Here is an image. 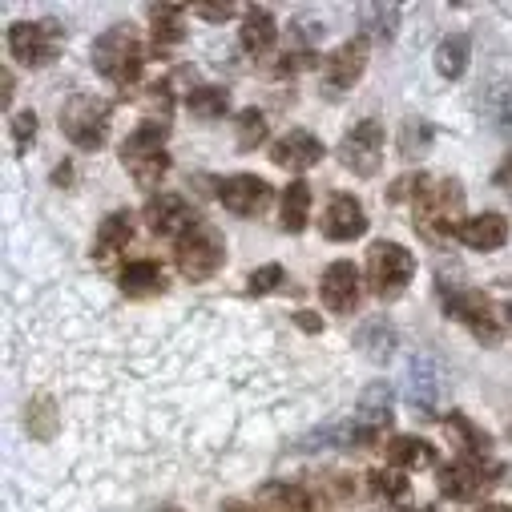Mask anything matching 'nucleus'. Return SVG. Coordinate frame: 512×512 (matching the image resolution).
Masks as SVG:
<instances>
[{
  "label": "nucleus",
  "mask_w": 512,
  "mask_h": 512,
  "mask_svg": "<svg viewBox=\"0 0 512 512\" xmlns=\"http://www.w3.org/2000/svg\"><path fill=\"white\" fill-rule=\"evenodd\" d=\"M283 218V230L287 234H303L307 230V218H311V186L303 182V178H295L287 190H283V210H279Z\"/></svg>",
  "instance_id": "nucleus-28"
},
{
  "label": "nucleus",
  "mask_w": 512,
  "mask_h": 512,
  "mask_svg": "<svg viewBox=\"0 0 512 512\" xmlns=\"http://www.w3.org/2000/svg\"><path fill=\"white\" fill-rule=\"evenodd\" d=\"M468 57H472V41L464 33H452L436 45V73L444 81H460L468 73Z\"/></svg>",
  "instance_id": "nucleus-27"
},
{
  "label": "nucleus",
  "mask_w": 512,
  "mask_h": 512,
  "mask_svg": "<svg viewBox=\"0 0 512 512\" xmlns=\"http://www.w3.org/2000/svg\"><path fill=\"white\" fill-rule=\"evenodd\" d=\"M476 512H512V508H508V504H480Z\"/></svg>",
  "instance_id": "nucleus-45"
},
{
  "label": "nucleus",
  "mask_w": 512,
  "mask_h": 512,
  "mask_svg": "<svg viewBox=\"0 0 512 512\" xmlns=\"http://www.w3.org/2000/svg\"><path fill=\"white\" fill-rule=\"evenodd\" d=\"M444 315L456 319L460 327H468L472 339H480L488 347L500 343V319H496V307H492V299L484 291H476V287H452V291H444Z\"/></svg>",
  "instance_id": "nucleus-9"
},
{
  "label": "nucleus",
  "mask_w": 512,
  "mask_h": 512,
  "mask_svg": "<svg viewBox=\"0 0 512 512\" xmlns=\"http://www.w3.org/2000/svg\"><path fill=\"white\" fill-rule=\"evenodd\" d=\"M146 222H150L154 234L178 242V238L198 222V214L190 210V202H186L182 194H158V198H150V206H146Z\"/></svg>",
  "instance_id": "nucleus-15"
},
{
  "label": "nucleus",
  "mask_w": 512,
  "mask_h": 512,
  "mask_svg": "<svg viewBox=\"0 0 512 512\" xmlns=\"http://www.w3.org/2000/svg\"><path fill=\"white\" fill-rule=\"evenodd\" d=\"M504 315H508V323H512V303H508V307H504Z\"/></svg>",
  "instance_id": "nucleus-46"
},
{
  "label": "nucleus",
  "mask_w": 512,
  "mask_h": 512,
  "mask_svg": "<svg viewBox=\"0 0 512 512\" xmlns=\"http://www.w3.org/2000/svg\"><path fill=\"white\" fill-rule=\"evenodd\" d=\"M69 178H73V166H61V170H57V174H53V182H57V186H65V182H69Z\"/></svg>",
  "instance_id": "nucleus-44"
},
{
  "label": "nucleus",
  "mask_w": 512,
  "mask_h": 512,
  "mask_svg": "<svg viewBox=\"0 0 512 512\" xmlns=\"http://www.w3.org/2000/svg\"><path fill=\"white\" fill-rule=\"evenodd\" d=\"M162 512H182V508H162Z\"/></svg>",
  "instance_id": "nucleus-47"
},
{
  "label": "nucleus",
  "mask_w": 512,
  "mask_h": 512,
  "mask_svg": "<svg viewBox=\"0 0 512 512\" xmlns=\"http://www.w3.org/2000/svg\"><path fill=\"white\" fill-rule=\"evenodd\" d=\"M109 117L113 105L97 93H73L61 105V134L77 146V150H101L109 138Z\"/></svg>",
  "instance_id": "nucleus-6"
},
{
  "label": "nucleus",
  "mask_w": 512,
  "mask_h": 512,
  "mask_svg": "<svg viewBox=\"0 0 512 512\" xmlns=\"http://www.w3.org/2000/svg\"><path fill=\"white\" fill-rule=\"evenodd\" d=\"M166 138H170L166 117H150V121H142L138 130L121 142V166L130 170L134 182L146 186V190H154V186L166 178V170H170Z\"/></svg>",
  "instance_id": "nucleus-3"
},
{
  "label": "nucleus",
  "mask_w": 512,
  "mask_h": 512,
  "mask_svg": "<svg viewBox=\"0 0 512 512\" xmlns=\"http://www.w3.org/2000/svg\"><path fill=\"white\" fill-rule=\"evenodd\" d=\"M392 404H396V392H392V383H388V379H375V383H367V388H363L355 424L367 432V440H371V444L379 440V432H383V428L392 424Z\"/></svg>",
  "instance_id": "nucleus-17"
},
{
  "label": "nucleus",
  "mask_w": 512,
  "mask_h": 512,
  "mask_svg": "<svg viewBox=\"0 0 512 512\" xmlns=\"http://www.w3.org/2000/svg\"><path fill=\"white\" fill-rule=\"evenodd\" d=\"M355 347H363L367 359L383 363V359H392L396 351V327L388 319H367L359 331H355Z\"/></svg>",
  "instance_id": "nucleus-26"
},
{
  "label": "nucleus",
  "mask_w": 512,
  "mask_h": 512,
  "mask_svg": "<svg viewBox=\"0 0 512 512\" xmlns=\"http://www.w3.org/2000/svg\"><path fill=\"white\" fill-rule=\"evenodd\" d=\"M400 5H359L355 9V21L363 29V37H375V41H396L400 33Z\"/></svg>",
  "instance_id": "nucleus-25"
},
{
  "label": "nucleus",
  "mask_w": 512,
  "mask_h": 512,
  "mask_svg": "<svg viewBox=\"0 0 512 512\" xmlns=\"http://www.w3.org/2000/svg\"><path fill=\"white\" fill-rule=\"evenodd\" d=\"M259 504H263V512H319L315 496L303 484H287V480L267 484L259 492Z\"/></svg>",
  "instance_id": "nucleus-23"
},
{
  "label": "nucleus",
  "mask_w": 512,
  "mask_h": 512,
  "mask_svg": "<svg viewBox=\"0 0 512 512\" xmlns=\"http://www.w3.org/2000/svg\"><path fill=\"white\" fill-rule=\"evenodd\" d=\"M218 202L238 218H254L271 206V186L259 174H230L218 186Z\"/></svg>",
  "instance_id": "nucleus-13"
},
{
  "label": "nucleus",
  "mask_w": 512,
  "mask_h": 512,
  "mask_svg": "<svg viewBox=\"0 0 512 512\" xmlns=\"http://www.w3.org/2000/svg\"><path fill=\"white\" fill-rule=\"evenodd\" d=\"M371 492L375 496H383V500H404L408 496V476H400L396 468H388V472H371Z\"/></svg>",
  "instance_id": "nucleus-37"
},
{
  "label": "nucleus",
  "mask_w": 512,
  "mask_h": 512,
  "mask_svg": "<svg viewBox=\"0 0 512 512\" xmlns=\"http://www.w3.org/2000/svg\"><path fill=\"white\" fill-rule=\"evenodd\" d=\"M25 428H29L33 440L49 444V440L57 436V428H61V412H57V404H53L49 396L29 400V408H25Z\"/></svg>",
  "instance_id": "nucleus-31"
},
{
  "label": "nucleus",
  "mask_w": 512,
  "mask_h": 512,
  "mask_svg": "<svg viewBox=\"0 0 512 512\" xmlns=\"http://www.w3.org/2000/svg\"><path fill=\"white\" fill-rule=\"evenodd\" d=\"M174 263H178V275L190 279V283H206L222 271L226 263V238L214 222L198 218L178 242H174Z\"/></svg>",
  "instance_id": "nucleus-4"
},
{
  "label": "nucleus",
  "mask_w": 512,
  "mask_h": 512,
  "mask_svg": "<svg viewBox=\"0 0 512 512\" xmlns=\"http://www.w3.org/2000/svg\"><path fill=\"white\" fill-rule=\"evenodd\" d=\"M460 210H464V190L456 178H420L416 194H412V214H416V230L428 242H448L460 230Z\"/></svg>",
  "instance_id": "nucleus-1"
},
{
  "label": "nucleus",
  "mask_w": 512,
  "mask_h": 512,
  "mask_svg": "<svg viewBox=\"0 0 512 512\" xmlns=\"http://www.w3.org/2000/svg\"><path fill=\"white\" fill-rule=\"evenodd\" d=\"M508 436H512V420H508Z\"/></svg>",
  "instance_id": "nucleus-48"
},
{
  "label": "nucleus",
  "mask_w": 512,
  "mask_h": 512,
  "mask_svg": "<svg viewBox=\"0 0 512 512\" xmlns=\"http://www.w3.org/2000/svg\"><path fill=\"white\" fill-rule=\"evenodd\" d=\"M432 150V125L424 117H408L400 130V154L404 158H424Z\"/></svg>",
  "instance_id": "nucleus-34"
},
{
  "label": "nucleus",
  "mask_w": 512,
  "mask_h": 512,
  "mask_svg": "<svg viewBox=\"0 0 512 512\" xmlns=\"http://www.w3.org/2000/svg\"><path fill=\"white\" fill-rule=\"evenodd\" d=\"M319 299L331 315H351L363 299V283H359V267L347 263V259H335L323 279H319Z\"/></svg>",
  "instance_id": "nucleus-12"
},
{
  "label": "nucleus",
  "mask_w": 512,
  "mask_h": 512,
  "mask_svg": "<svg viewBox=\"0 0 512 512\" xmlns=\"http://www.w3.org/2000/svg\"><path fill=\"white\" fill-rule=\"evenodd\" d=\"M194 13L202 21H210V25H218V21H230L234 17V5H226V0H222V5H194Z\"/></svg>",
  "instance_id": "nucleus-39"
},
{
  "label": "nucleus",
  "mask_w": 512,
  "mask_h": 512,
  "mask_svg": "<svg viewBox=\"0 0 512 512\" xmlns=\"http://www.w3.org/2000/svg\"><path fill=\"white\" fill-rule=\"evenodd\" d=\"M222 512H259V508H250V504H242V500H226Z\"/></svg>",
  "instance_id": "nucleus-43"
},
{
  "label": "nucleus",
  "mask_w": 512,
  "mask_h": 512,
  "mask_svg": "<svg viewBox=\"0 0 512 512\" xmlns=\"http://www.w3.org/2000/svg\"><path fill=\"white\" fill-rule=\"evenodd\" d=\"M186 109H190L194 117H202V121H218V117L230 109V93H226L222 85H198V89H190Z\"/></svg>",
  "instance_id": "nucleus-32"
},
{
  "label": "nucleus",
  "mask_w": 512,
  "mask_h": 512,
  "mask_svg": "<svg viewBox=\"0 0 512 512\" xmlns=\"http://www.w3.org/2000/svg\"><path fill=\"white\" fill-rule=\"evenodd\" d=\"M33 142H37V113L33 109H21L13 117V146H17V154H29Z\"/></svg>",
  "instance_id": "nucleus-38"
},
{
  "label": "nucleus",
  "mask_w": 512,
  "mask_h": 512,
  "mask_svg": "<svg viewBox=\"0 0 512 512\" xmlns=\"http://www.w3.org/2000/svg\"><path fill=\"white\" fill-rule=\"evenodd\" d=\"M456 238L468 246V250H500L504 242H508V218L504 214H496V210H484V214H476V218H464L460 222V230H456Z\"/></svg>",
  "instance_id": "nucleus-18"
},
{
  "label": "nucleus",
  "mask_w": 512,
  "mask_h": 512,
  "mask_svg": "<svg viewBox=\"0 0 512 512\" xmlns=\"http://www.w3.org/2000/svg\"><path fill=\"white\" fill-rule=\"evenodd\" d=\"M323 234L331 242H355L367 234V210L355 194H331L323 210Z\"/></svg>",
  "instance_id": "nucleus-14"
},
{
  "label": "nucleus",
  "mask_w": 512,
  "mask_h": 512,
  "mask_svg": "<svg viewBox=\"0 0 512 512\" xmlns=\"http://www.w3.org/2000/svg\"><path fill=\"white\" fill-rule=\"evenodd\" d=\"M388 464L392 468H432L436 464V448L420 436H396L388 444Z\"/></svg>",
  "instance_id": "nucleus-29"
},
{
  "label": "nucleus",
  "mask_w": 512,
  "mask_h": 512,
  "mask_svg": "<svg viewBox=\"0 0 512 512\" xmlns=\"http://www.w3.org/2000/svg\"><path fill=\"white\" fill-rule=\"evenodd\" d=\"M383 142H388V134H383V121L363 117L355 130L339 142V162L351 174H359V178H375L379 166H383Z\"/></svg>",
  "instance_id": "nucleus-10"
},
{
  "label": "nucleus",
  "mask_w": 512,
  "mask_h": 512,
  "mask_svg": "<svg viewBox=\"0 0 512 512\" xmlns=\"http://www.w3.org/2000/svg\"><path fill=\"white\" fill-rule=\"evenodd\" d=\"M275 41H279V21H275V13H271L267 5L246 9V21H242V49L254 53V57H263V53L275 49Z\"/></svg>",
  "instance_id": "nucleus-20"
},
{
  "label": "nucleus",
  "mask_w": 512,
  "mask_h": 512,
  "mask_svg": "<svg viewBox=\"0 0 512 512\" xmlns=\"http://www.w3.org/2000/svg\"><path fill=\"white\" fill-rule=\"evenodd\" d=\"M504 476L500 464H488L480 456H468V460H456L448 468H440V492L448 500H480L488 488H496Z\"/></svg>",
  "instance_id": "nucleus-11"
},
{
  "label": "nucleus",
  "mask_w": 512,
  "mask_h": 512,
  "mask_svg": "<svg viewBox=\"0 0 512 512\" xmlns=\"http://www.w3.org/2000/svg\"><path fill=\"white\" fill-rule=\"evenodd\" d=\"M295 323H299L303 331H323V323H319L311 311H299V315H295Z\"/></svg>",
  "instance_id": "nucleus-41"
},
{
  "label": "nucleus",
  "mask_w": 512,
  "mask_h": 512,
  "mask_svg": "<svg viewBox=\"0 0 512 512\" xmlns=\"http://www.w3.org/2000/svg\"><path fill=\"white\" fill-rule=\"evenodd\" d=\"M404 392H408V404L424 420H436L444 412V404H448V367L440 363L436 351H412L408 355Z\"/></svg>",
  "instance_id": "nucleus-5"
},
{
  "label": "nucleus",
  "mask_w": 512,
  "mask_h": 512,
  "mask_svg": "<svg viewBox=\"0 0 512 512\" xmlns=\"http://www.w3.org/2000/svg\"><path fill=\"white\" fill-rule=\"evenodd\" d=\"M150 17H154V53L166 57V53L178 49L182 37H186V25H182L186 9H182V5H154Z\"/></svg>",
  "instance_id": "nucleus-24"
},
{
  "label": "nucleus",
  "mask_w": 512,
  "mask_h": 512,
  "mask_svg": "<svg viewBox=\"0 0 512 512\" xmlns=\"http://www.w3.org/2000/svg\"><path fill=\"white\" fill-rule=\"evenodd\" d=\"M0 85H5V89H0V101H5V109L13 105V93H17V77L5 69V73H0Z\"/></svg>",
  "instance_id": "nucleus-40"
},
{
  "label": "nucleus",
  "mask_w": 512,
  "mask_h": 512,
  "mask_svg": "<svg viewBox=\"0 0 512 512\" xmlns=\"http://www.w3.org/2000/svg\"><path fill=\"white\" fill-rule=\"evenodd\" d=\"M134 238V214L130 210H113L109 218H101L97 226V238H93V259H113L117 250H125Z\"/></svg>",
  "instance_id": "nucleus-22"
},
{
  "label": "nucleus",
  "mask_w": 512,
  "mask_h": 512,
  "mask_svg": "<svg viewBox=\"0 0 512 512\" xmlns=\"http://www.w3.org/2000/svg\"><path fill=\"white\" fill-rule=\"evenodd\" d=\"M323 154H327L323 142H319L315 134H307V130H291V134H283V138L271 146V162H275L279 170H295V174L319 166Z\"/></svg>",
  "instance_id": "nucleus-16"
},
{
  "label": "nucleus",
  "mask_w": 512,
  "mask_h": 512,
  "mask_svg": "<svg viewBox=\"0 0 512 512\" xmlns=\"http://www.w3.org/2000/svg\"><path fill=\"white\" fill-rule=\"evenodd\" d=\"M117 287L130 295V299H150V295H162L166 291V275H162V267L154 259H134V263L121 267Z\"/></svg>",
  "instance_id": "nucleus-21"
},
{
  "label": "nucleus",
  "mask_w": 512,
  "mask_h": 512,
  "mask_svg": "<svg viewBox=\"0 0 512 512\" xmlns=\"http://www.w3.org/2000/svg\"><path fill=\"white\" fill-rule=\"evenodd\" d=\"M5 45H9V53L21 65L45 69V65H53V57L65 45V25L53 21V17H45V21H17V25H9Z\"/></svg>",
  "instance_id": "nucleus-8"
},
{
  "label": "nucleus",
  "mask_w": 512,
  "mask_h": 512,
  "mask_svg": "<svg viewBox=\"0 0 512 512\" xmlns=\"http://www.w3.org/2000/svg\"><path fill=\"white\" fill-rule=\"evenodd\" d=\"M367 69V37L343 41L331 57H327V85L331 89H351Z\"/></svg>",
  "instance_id": "nucleus-19"
},
{
  "label": "nucleus",
  "mask_w": 512,
  "mask_h": 512,
  "mask_svg": "<svg viewBox=\"0 0 512 512\" xmlns=\"http://www.w3.org/2000/svg\"><path fill=\"white\" fill-rule=\"evenodd\" d=\"M484 109L496 121L500 134H512V81H496L488 89V97H484Z\"/></svg>",
  "instance_id": "nucleus-33"
},
{
  "label": "nucleus",
  "mask_w": 512,
  "mask_h": 512,
  "mask_svg": "<svg viewBox=\"0 0 512 512\" xmlns=\"http://www.w3.org/2000/svg\"><path fill=\"white\" fill-rule=\"evenodd\" d=\"M448 428L460 436V448H468V452H476V456H484L488 444H492V436H488L484 428H476L464 412H448Z\"/></svg>",
  "instance_id": "nucleus-35"
},
{
  "label": "nucleus",
  "mask_w": 512,
  "mask_h": 512,
  "mask_svg": "<svg viewBox=\"0 0 512 512\" xmlns=\"http://www.w3.org/2000/svg\"><path fill=\"white\" fill-rule=\"evenodd\" d=\"M283 283H287V271H283L279 263H267V267H259V271L246 275V295H271V291H279Z\"/></svg>",
  "instance_id": "nucleus-36"
},
{
  "label": "nucleus",
  "mask_w": 512,
  "mask_h": 512,
  "mask_svg": "<svg viewBox=\"0 0 512 512\" xmlns=\"http://www.w3.org/2000/svg\"><path fill=\"white\" fill-rule=\"evenodd\" d=\"M89 61H93V69H97L109 85L130 89V85H138V77H142V69H146V49H142V41H138V33H134L130 25H109V29L93 41Z\"/></svg>",
  "instance_id": "nucleus-2"
},
{
  "label": "nucleus",
  "mask_w": 512,
  "mask_h": 512,
  "mask_svg": "<svg viewBox=\"0 0 512 512\" xmlns=\"http://www.w3.org/2000/svg\"><path fill=\"white\" fill-rule=\"evenodd\" d=\"M267 134H271V125H267V117H263V109H242L238 117H234V146H238V154H250V150H259L263 142H267Z\"/></svg>",
  "instance_id": "nucleus-30"
},
{
  "label": "nucleus",
  "mask_w": 512,
  "mask_h": 512,
  "mask_svg": "<svg viewBox=\"0 0 512 512\" xmlns=\"http://www.w3.org/2000/svg\"><path fill=\"white\" fill-rule=\"evenodd\" d=\"M428 512H432V508H428Z\"/></svg>",
  "instance_id": "nucleus-49"
},
{
  "label": "nucleus",
  "mask_w": 512,
  "mask_h": 512,
  "mask_svg": "<svg viewBox=\"0 0 512 512\" xmlns=\"http://www.w3.org/2000/svg\"><path fill=\"white\" fill-rule=\"evenodd\" d=\"M412 279H416V254L408 246H400V242H375L367 250V283H371V291L383 303L400 299Z\"/></svg>",
  "instance_id": "nucleus-7"
},
{
  "label": "nucleus",
  "mask_w": 512,
  "mask_h": 512,
  "mask_svg": "<svg viewBox=\"0 0 512 512\" xmlns=\"http://www.w3.org/2000/svg\"><path fill=\"white\" fill-rule=\"evenodd\" d=\"M508 178H512V154H508V158H504V166H500V170L492 174V182H496V186H504Z\"/></svg>",
  "instance_id": "nucleus-42"
}]
</instances>
